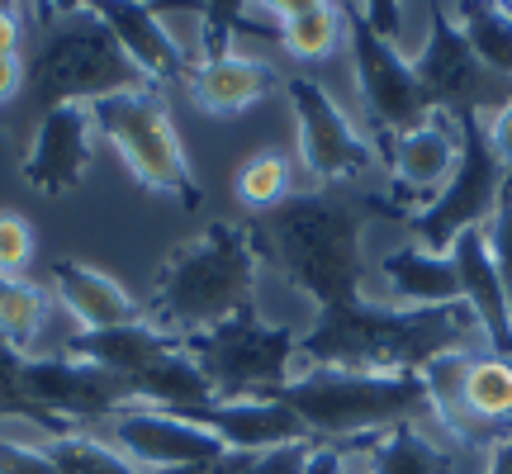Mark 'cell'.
Wrapping results in <instances>:
<instances>
[{"mask_svg": "<svg viewBox=\"0 0 512 474\" xmlns=\"http://www.w3.org/2000/svg\"><path fill=\"white\" fill-rule=\"evenodd\" d=\"M451 351H484L475 313L451 309H394L375 299H351L337 309H318L299 332V370H361V375H422Z\"/></svg>", "mask_w": 512, "mask_h": 474, "instance_id": "obj_1", "label": "cell"}, {"mask_svg": "<svg viewBox=\"0 0 512 474\" xmlns=\"http://www.w3.org/2000/svg\"><path fill=\"white\" fill-rule=\"evenodd\" d=\"M252 233L261 261H271L313 313L366 294V209L347 190H299L290 204L256 219Z\"/></svg>", "mask_w": 512, "mask_h": 474, "instance_id": "obj_2", "label": "cell"}, {"mask_svg": "<svg viewBox=\"0 0 512 474\" xmlns=\"http://www.w3.org/2000/svg\"><path fill=\"white\" fill-rule=\"evenodd\" d=\"M261 299V247L252 223H209L162 261L143 299V318L157 332L190 342Z\"/></svg>", "mask_w": 512, "mask_h": 474, "instance_id": "obj_3", "label": "cell"}, {"mask_svg": "<svg viewBox=\"0 0 512 474\" xmlns=\"http://www.w3.org/2000/svg\"><path fill=\"white\" fill-rule=\"evenodd\" d=\"M275 399L304 422L313 446H337V451L370 446L394 427H437L422 375H361V370L304 365Z\"/></svg>", "mask_w": 512, "mask_h": 474, "instance_id": "obj_4", "label": "cell"}, {"mask_svg": "<svg viewBox=\"0 0 512 474\" xmlns=\"http://www.w3.org/2000/svg\"><path fill=\"white\" fill-rule=\"evenodd\" d=\"M143 86L147 81L114 43L95 5H67V10L43 15L34 57H29V91H34L38 110L100 105L110 95L143 91Z\"/></svg>", "mask_w": 512, "mask_h": 474, "instance_id": "obj_5", "label": "cell"}, {"mask_svg": "<svg viewBox=\"0 0 512 474\" xmlns=\"http://www.w3.org/2000/svg\"><path fill=\"white\" fill-rule=\"evenodd\" d=\"M299 332L304 328L266 318L261 309H247L219 328L190 337L185 351L209 380L214 403L275 399L299 375Z\"/></svg>", "mask_w": 512, "mask_h": 474, "instance_id": "obj_6", "label": "cell"}, {"mask_svg": "<svg viewBox=\"0 0 512 474\" xmlns=\"http://www.w3.org/2000/svg\"><path fill=\"white\" fill-rule=\"evenodd\" d=\"M280 86L294 114V157L299 176H309V190H351L380 171V152L361 114L347 100H337V91L323 86V76L294 72Z\"/></svg>", "mask_w": 512, "mask_h": 474, "instance_id": "obj_7", "label": "cell"}, {"mask_svg": "<svg viewBox=\"0 0 512 474\" xmlns=\"http://www.w3.org/2000/svg\"><path fill=\"white\" fill-rule=\"evenodd\" d=\"M95 114V133L114 147V157L133 171V181L157 190L166 200L195 204L200 200V181L190 171V157H185V143L176 133V119H171V105H166L162 91H124L91 105Z\"/></svg>", "mask_w": 512, "mask_h": 474, "instance_id": "obj_8", "label": "cell"}, {"mask_svg": "<svg viewBox=\"0 0 512 474\" xmlns=\"http://www.w3.org/2000/svg\"><path fill=\"white\" fill-rule=\"evenodd\" d=\"M347 72L351 86H356V105H361V119H366L370 138H384V133H403L418 119H427V95H422V81L413 72V62L394 48L375 38L356 19V10L347 5Z\"/></svg>", "mask_w": 512, "mask_h": 474, "instance_id": "obj_9", "label": "cell"}, {"mask_svg": "<svg viewBox=\"0 0 512 474\" xmlns=\"http://www.w3.org/2000/svg\"><path fill=\"white\" fill-rule=\"evenodd\" d=\"M95 437H105L143 474H185L200 470V465H214L223 460V441L195 422L190 413H171V408H143V403H128L119 408L110 422L91 427Z\"/></svg>", "mask_w": 512, "mask_h": 474, "instance_id": "obj_10", "label": "cell"}, {"mask_svg": "<svg viewBox=\"0 0 512 474\" xmlns=\"http://www.w3.org/2000/svg\"><path fill=\"white\" fill-rule=\"evenodd\" d=\"M465 124V143H460V162H456V176L446 181L437 200L418 209L408 219V237L432 247V252H451V242L470 228H484L489 214L498 209L503 200V166L489 157V147L479 138V114L475 119H460Z\"/></svg>", "mask_w": 512, "mask_h": 474, "instance_id": "obj_11", "label": "cell"}, {"mask_svg": "<svg viewBox=\"0 0 512 474\" xmlns=\"http://www.w3.org/2000/svg\"><path fill=\"white\" fill-rule=\"evenodd\" d=\"M24 403L38 418L91 432L100 422H110L119 408H128V389L114 375L95 370L91 361L76 356H29L24 361Z\"/></svg>", "mask_w": 512, "mask_h": 474, "instance_id": "obj_12", "label": "cell"}, {"mask_svg": "<svg viewBox=\"0 0 512 474\" xmlns=\"http://www.w3.org/2000/svg\"><path fill=\"white\" fill-rule=\"evenodd\" d=\"M460 143H465V124L441 110H432L427 119H418V124L403 128V133L375 138V152H380V166H384V176H389V190L408 200V214L427 209L446 190V181L456 176Z\"/></svg>", "mask_w": 512, "mask_h": 474, "instance_id": "obj_13", "label": "cell"}, {"mask_svg": "<svg viewBox=\"0 0 512 474\" xmlns=\"http://www.w3.org/2000/svg\"><path fill=\"white\" fill-rule=\"evenodd\" d=\"M413 72L422 81L427 110H441L451 119H475L503 100V95H494V76L465 48L456 19H451V5H432V34L422 43V53L413 57Z\"/></svg>", "mask_w": 512, "mask_h": 474, "instance_id": "obj_14", "label": "cell"}, {"mask_svg": "<svg viewBox=\"0 0 512 474\" xmlns=\"http://www.w3.org/2000/svg\"><path fill=\"white\" fill-rule=\"evenodd\" d=\"M95 114L91 105H57L34 119L29 147H24V181L34 185L38 195H67L86 181V171L95 162Z\"/></svg>", "mask_w": 512, "mask_h": 474, "instance_id": "obj_15", "label": "cell"}, {"mask_svg": "<svg viewBox=\"0 0 512 474\" xmlns=\"http://www.w3.org/2000/svg\"><path fill=\"white\" fill-rule=\"evenodd\" d=\"M446 437L460 451H494L498 441L512 437V356H498L489 347L465 356L456 418Z\"/></svg>", "mask_w": 512, "mask_h": 474, "instance_id": "obj_16", "label": "cell"}, {"mask_svg": "<svg viewBox=\"0 0 512 474\" xmlns=\"http://www.w3.org/2000/svg\"><path fill=\"white\" fill-rule=\"evenodd\" d=\"M370 275L375 280H366L361 299H375V304H394V309H451V304H460V275L451 252H432L413 237L394 242Z\"/></svg>", "mask_w": 512, "mask_h": 474, "instance_id": "obj_17", "label": "cell"}, {"mask_svg": "<svg viewBox=\"0 0 512 474\" xmlns=\"http://www.w3.org/2000/svg\"><path fill=\"white\" fill-rule=\"evenodd\" d=\"M285 76L275 72L271 57L256 53H204L200 62H190L185 72V91H190V105L209 119H238V114L256 110L266 95L280 86Z\"/></svg>", "mask_w": 512, "mask_h": 474, "instance_id": "obj_18", "label": "cell"}, {"mask_svg": "<svg viewBox=\"0 0 512 474\" xmlns=\"http://www.w3.org/2000/svg\"><path fill=\"white\" fill-rule=\"evenodd\" d=\"M48 294L53 304L76 323V332H114L143 323V299L128 294L124 280H114L86 261H53L48 266Z\"/></svg>", "mask_w": 512, "mask_h": 474, "instance_id": "obj_19", "label": "cell"}, {"mask_svg": "<svg viewBox=\"0 0 512 474\" xmlns=\"http://www.w3.org/2000/svg\"><path fill=\"white\" fill-rule=\"evenodd\" d=\"M451 261L460 275V304L475 313L479 332H484V347L498 356H512V299H508V280L498 271L494 252H489V237L484 228H470L451 242Z\"/></svg>", "mask_w": 512, "mask_h": 474, "instance_id": "obj_20", "label": "cell"}, {"mask_svg": "<svg viewBox=\"0 0 512 474\" xmlns=\"http://www.w3.org/2000/svg\"><path fill=\"white\" fill-rule=\"evenodd\" d=\"M95 15L105 19V29L114 34V43L124 48V57L138 67L152 91L162 86H181L190 72V57L176 48V38L166 34L157 5H133V0H105L95 5Z\"/></svg>", "mask_w": 512, "mask_h": 474, "instance_id": "obj_21", "label": "cell"}, {"mask_svg": "<svg viewBox=\"0 0 512 474\" xmlns=\"http://www.w3.org/2000/svg\"><path fill=\"white\" fill-rule=\"evenodd\" d=\"M76 323L53 304L48 285L38 280H0V342L19 356H72Z\"/></svg>", "mask_w": 512, "mask_h": 474, "instance_id": "obj_22", "label": "cell"}, {"mask_svg": "<svg viewBox=\"0 0 512 474\" xmlns=\"http://www.w3.org/2000/svg\"><path fill=\"white\" fill-rule=\"evenodd\" d=\"M190 418L204 422L223 441V451H233V456H271V451H285V446H309L304 422L294 418L280 399L209 403Z\"/></svg>", "mask_w": 512, "mask_h": 474, "instance_id": "obj_23", "label": "cell"}, {"mask_svg": "<svg viewBox=\"0 0 512 474\" xmlns=\"http://www.w3.org/2000/svg\"><path fill=\"white\" fill-rule=\"evenodd\" d=\"M275 15V48L290 57L294 67L318 72L337 57H347V5L332 0H280L271 5Z\"/></svg>", "mask_w": 512, "mask_h": 474, "instance_id": "obj_24", "label": "cell"}, {"mask_svg": "<svg viewBox=\"0 0 512 474\" xmlns=\"http://www.w3.org/2000/svg\"><path fill=\"white\" fill-rule=\"evenodd\" d=\"M479 451H460L437 427H394L361 451L366 474H465V460Z\"/></svg>", "mask_w": 512, "mask_h": 474, "instance_id": "obj_25", "label": "cell"}, {"mask_svg": "<svg viewBox=\"0 0 512 474\" xmlns=\"http://www.w3.org/2000/svg\"><path fill=\"white\" fill-rule=\"evenodd\" d=\"M299 195V157L290 147H256L233 171V200L252 214L266 219L280 204H290Z\"/></svg>", "mask_w": 512, "mask_h": 474, "instance_id": "obj_26", "label": "cell"}, {"mask_svg": "<svg viewBox=\"0 0 512 474\" xmlns=\"http://www.w3.org/2000/svg\"><path fill=\"white\" fill-rule=\"evenodd\" d=\"M465 48L494 81H512V5L475 0V5H451Z\"/></svg>", "mask_w": 512, "mask_h": 474, "instance_id": "obj_27", "label": "cell"}, {"mask_svg": "<svg viewBox=\"0 0 512 474\" xmlns=\"http://www.w3.org/2000/svg\"><path fill=\"white\" fill-rule=\"evenodd\" d=\"M48 456H53L57 474H143L95 432H62L48 441Z\"/></svg>", "mask_w": 512, "mask_h": 474, "instance_id": "obj_28", "label": "cell"}, {"mask_svg": "<svg viewBox=\"0 0 512 474\" xmlns=\"http://www.w3.org/2000/svg\"><path fill=\"white\" fill-rule=\"evenodd\" d=\"M34 256H38L34 223L15 214V209H0V280H24Z\"/></svg>", "mask_w": 512, "mask_h": 474, "instance_id": "obj_29", "label": "cell"}, {"mask_svg": "<svg viewBox=\"0 0 512 474\" xmlns=\"http://www.w3.org/2000/svg\"><path fill=\"white\" fill-rule=\"evenodd\" d=\"M479 138L489 147V157L503 166V176H508V190H512V95H503L498 105L479 114Z\"/></svg>", "mask_w": 512, "mask_h": 474, "instance_id": "obj_30", "label": "cell"}, {"mask_svg": "<svg viewBox=\"0 0 512 474\" xmlns=\"http://www.w3.org/2000/svg\"><path fill=\"white\" fill-rule=\"evenodd\" d=\"M24 361L10 342H0V418H38L24 403Z\"/></svg>", "mask_w": 512, "mask_h": 474, "instance_id": "obj_31", "label": "cell"}, {"mask_svg": "<svg viewBox=\"0 0 512 474\" xmlns=\"http://www.w3.org/2000/svg\"><path fill=\"white\" fill-rule=\"evenodd\" d=\"M0 474H57V465L43 441L0 437Z\"/></svg>", "mask_w": 512, "mask_h": 474, "instance_id": "obj_32", "label": "cell"}, {"mask_svg": "<svg viewBox=\"0 0 512 474\" xmlns=\"http://www.w3.org/2000/svg\"><path fill=\"white\" fill-rule=\"evenodd\" d=\"M484 237H489V252H494L498 271H503V280H508V290H512V190L508 185H503L498 209L489 214V223H484Z\"/></svg>", "mask_w": 512, "mask_h": 474, "instance_id": "obj_33", "label": "cell"}, {"mask_svg": "<svg viewBox=\"0 0 512 474\" xmlns=\"http://www.w3.org/2000/svg\"><path fill=\"white\" fill-rule=\"evenodd\" d=\"M24 91H29V62H24V53L0 57V105H15Z\"/></svg>", "mask_w": 512, "mask_h": 474, "instance_id": "obj_34", "label": "cell"}, {"mask_svg": "<svg viewBox=\"0 0 512 474\" xmlns=\"http://www.w3.org/2000/svg\"><path fill=\"white\" fill-rule=\"evenodd\" d=\"M24 48V15L15 5H0V57H15Z\"/></svg>", "mask_w": 512, "mask_h": 474, "instance_id": "obj_35", "label": "cell"}, {"mask_svg": "<svg viewBox=\"0 0 512 474\" xmlns=\"http://www.w3.org/2000/svg\"><path fill=\"white\" fill-rule=\"evenodd\" d=\"M484 474H512V437L498 441L494 451H489V465H484Z\"/></svg>", "mask_w": 512, "mask_h": 474, "instance_id": "obj_36", "label": "cell"}, {"mask_svg": "<svg viewBox=\"0 0 512 474\" xmlns=\"http://www.w3.org/2000/svg\"><path fill=\"white\" fill-rule=\"evenodd\" d=\"M508 299H512V290H508Z\"/></svg>", "mask_w": 512, "mask_h": 474, "instance_id": "obj_37", "label": "cell"}]
</instances>
